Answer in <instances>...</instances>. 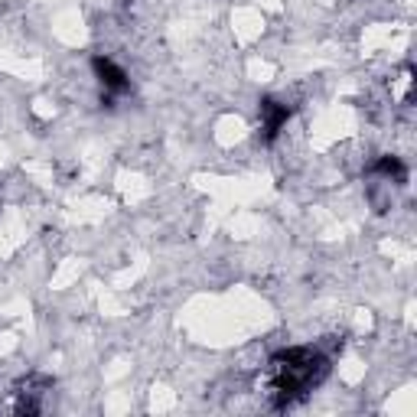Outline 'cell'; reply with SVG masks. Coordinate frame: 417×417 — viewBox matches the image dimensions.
I'll return each mask as SVG.
<instances>
[{"instance_id": "obj_1", "label": "cell", "mask_w": 417, "mask_h": 417, "mask_svg": "<svg viewBox=\"0 0 417 417\" xmlns=\"http://www.w3.org/2000/svg\"><path fill=\"white\" fill-rule=\"evenodd\" d=\"M329 362L323 359V352L313 346H294L284 349L270 359L268 375H264V394L274 408H290L294 401H300L310 388H317L326 379Z\"/></svg>"}, {"instance_id": "obj_2", "label": "cell", "mask_w": 417, "mask_h": 417, "mask_svg": "<svg viewBox=\"0 0 417 417\" xmlns=\"http://www.w3.org/2000/svg\"><path fill=\"white\" fill-rule=\"evenodd\" d=\"M92 69H95L98 82L108 88V92H127V88H131V82H127V72H124L121 65H115L111 59H105V56H95Z\"/></svg>"}, {"instance_id": "obj_3", "label": "cell", "mask_w": 417, "mask_h": 417, "mask_svg": "<svg viewBox=\"0 0 417 417\" xmlns=\"http://www.w3.org/2000/svg\"><path fill=\"white\" fill-rule=\"evenodd\" d=\"M287 117H290V111H287V105H280V101H261V127H264V137L274 140L280 131H284Z\"/></svg>"}, {"instance_id": "obj_4", "label": "cell", "mask_w": 417, "mask_h": 417, "mask_svg": "<svg viewBox=\"0 0 417 417\" xmlns=\"http://www.w3.org/2000/svg\"><path fill=\"white\" fill-rule=\"evenodd\" d=\"M375 173H381V176L391 179V183H404V179H408V167H404L398 157H381V160L375 163Z\"/></svg>"}]
</instances>
